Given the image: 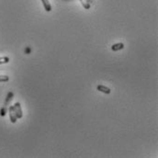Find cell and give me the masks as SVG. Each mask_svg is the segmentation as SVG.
<instances>
[{"label":"cell","instance_id":"30bf717a","mask_svg":"<svg viewBox=\"0 0 158 158\" xmlns=\"http://www.w3.org/2000/svg\"><path fill=\"white\" fill-rule=\"evenodd\" d=\"M6 113H7V108L6 107H3L1 109H0V116L4 117L6 115Z\"/></svg>","mask_w":158,"mask_h":158},{"label":"cell","instance_id":"52a82bcc","mask_svg":"<svg viewBox=\"0 0 158 158\" xmlns=\"http://www.w3.org/2000/svg\"><path fill=\"white\" fill-rule=\"evenodd\" d=\"M79 1L81 2L82 6H83L85 8L88 9V8H90V4H89V2L87 1V0H79Z\"/></svg>","mask_w":158,"mask_h":158},{"label":"cell","instance_id":"8992f818","mask_svg":"<svg viewBox=\"0 0 158 158\" xmlns=\"http://www.w3.org/2000/svg\"><path fill=\"white\" fill-rule=\"evenodd\" d=\"M13 97H14V94H13L12 92H8V96H7V98H6V101H5V105H4V107L8 108V106L9 105V103L12 101Z\"/></svg>","mask_w":158,"mask_h":158},{"label":"cell","instance_id":"6da1fadb","mask_svg":"<svg viewBox=\"0 0 158 158\" xmlns=\"http://www.w3.org/2000/svg\"><path fill=\"white\" fill-rule=\"evenodd\" d=\"M14 107V110H15V113L17 115V118L18 119H21L22 116H23V112H22V109H21V106L18 102H16L15 105L13 106Z\"/></svg>","mask_w":158,"mask_h":158},{"label":"cell","instance_id":"7a4b0ae2","mask_svg":"<svg viewBox=\"0 0 158 158\" xmlns=\"http://www.w3.org/2000/svg\"><path fill=\"white\" fill-rule=\"evenodd\" d=\"M8 113H9V119H10V121L12 123H16L17 121H18V118H17V115L15 113V110H14V107L13 106H10L9 108H8Z\"/></svg>","mask_w":158,"mask_h":158},{"label":"cell","instance_id":"9c48e42d","mask_svg":"<svg viewBox=\"0 0 158 158\" xmlns=\"http://www.w3.org/2000/svg\"><path fill=\"white\" fill-rule=\"evenodd\" d=\"M9 77L8 76H0V82H8Z\"/></svg>","mask_w":158,"mask_h":158},{"label":"cell","instance_id":"ba28073f","mask_svg":"<svg viewBox=\"0 0 158 158\" xmlns=\"http://www.w3.org/2000/svg\"><path fill=\"white\" fill-rule=\"evenodd\" d=\"M9 61H10V59H9L8 57H7V56H5V57H0V64L8 63H9Z\"/></svg>","mask_w":158,"mask_h":158},{"label":"cell","instance_id":"5b68a950","mask_svg":"<svg viewBox=\"0 0 158 158\" xmlns=\"http://www.w3.org/2000/svg\"><path fill=\"white\" fill-rule=\"evenodd\" d=\"M41 2H42V5L44 7V9L47 12H50L52 10V6L49 2V0H41Z\"/></svg>","mask_w":158,"mask_h":158},{"label":"cell","instance_id":"277c9868","mask_svg":"<svg viewBox=\"0 0 158 158\" xmlns=\"http://www.w3.org/2000/svg\"><path fill=\"white\" fill-rule=\"evenodd\" d=\"M124 48V44L121 43V42H119V43H116V44H113L111 46V50L113 52H117V51H120V50H122Z\"/></svg>","mask_w":158,"mask_h":158},{"label":"cell","instance_id":"3957f363","mask_svg":"<svg viewBox=\"0 0 158 158\" xmlns=\"http://www.w3.org/2000/svg\"><path fill=\"white\" fill-rule=\"evenodd\" d=\"M97 89L98 90V91H100V92H102L104 94H107V95L110 94V92H111L110 88H108V87H107V86H105L103 85H98L97 86Z\"/></svg>","mask_w":158,"mask_h":158}]
</instances>
